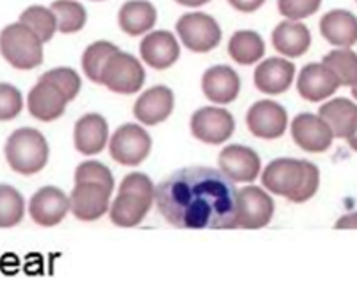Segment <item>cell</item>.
Segmentation results:
<instances>
[{
  "mask_svg": "<svg viewBox=\"0 0 357 282\" xmlns=\"http://www.w3.org/2000/svg\"><path fill=\"white\" fill-rule=\"evenodd\" d=\"M295 77V65L288 59L270 57L259 63L254 72V84L259 91L268 95H280L288 91Z\"/></svg>",
  "mask_w": 357,
  "mask_h": 282,
  "instance_id": "cell-17",
  "label": "cell"
},
{
  "mask_svg": "<svg viewBox=\"0 0 357 282\" xmlns=\"http://www.w3.org/2000/svg\"><path fill=\"white\" fill-rule=\"evenodd\" d=\"M107 134H109L107 121L100 114L89 113L75 124L73 143L75 149L84 156H95L106 149Z\"/></svg>",
  "mask_w": 357,
  "mask_h": 282,
  "instance_id": "cell-22",
  "label": "cell"
},
{
  "mask_svg": "<svg viewBox=\"0 0 357 282\" xmlns=\"http://www.w3.org/2000/svg\"><path fill=\"white\" fill-rule=\"evenodd\" d=\"M305 174L304 181H302L301 190L293 195V198L289 202H295V204H302V202H307L309 198L314 197V193L318 191V186H320V170L317 165L312 163L304 161Z\"/></svg>",
  "mask_w": 357,
  "mask_h": 282,
  "instance_id": "cell-37",
  "label": "cell"
},
{
  "mask_svg": "<svg viewBox=\"0 0 357 282\" xmlns=\"http://www.w3.org/2000/svg\"><path fill=\"white\" fill-rule=\"evenodd\" d=\"M116 50V45L109 43V41H97V43L89 45L82 54V70L89 81L102 84V70Z\"/></svg>",
  "mask_w": 357,
  "mask_h": 282,
  "instance_id": "cell-29",
  "label": "cell"
},
{
  "mask_svg": "<svg viewBox=\"0 0 357 282\" xmlns=\"http://www.w3.org/2000/svg\"><path fill=\"white\" fill-rule=\"evenodd\" d=\"M70 211V198L65 191L54 186L41 188L33 195L29 204V213L34 222L41 227H54L61 223Z\"/></svg>",
  "mask_w": 357,
  "mask_h": 282,
  "instance_id": "cell-13",
  "label": "cell"
},
{
  "mask_svg": "<svg viewBox=\"0 0 357 282\" xmlns=\"http://www.w3.org/2000/svg\"><path fill=\"white\" fill-rule=\"evenodd\" d=\"M178 6H184V8H200V6L207 4L209 0H175Z\"/></svg>",
  "mask_w": 357,
  "mask_h": 282,
  "instance_id": "cell-40",
  "label": "cell"
},
{
  "mask_svg": "<svg viewBox=\"0 0 357 282\" xmlns=\"http://www.w3.org/2000/svg\"><path fill=\"white\" fill-rule=\"evenodd\" d=\"M155 206L178 229H238V190L215 168L172 174L155 188Z\"/></svg>",
  "mask_w": 357,
  "mask_h": 282,
  "instance_id": "cell-1",
  "label": "cell"
},
{
  "mask_svg": "<svg viewBox=\"0 0 357 282\" xmlns=\"http://www.w3.org/2000/svg\"><path fill=\"white\" fill-rule=\"evenodd\" d=\"M174 93L167 86H154L134 104V117L145 125H158L174 111Z\"/></svg>",
  "mask_w": 357,
  "mask_h": 282,
  "instance_id": "cell-18",
  "label": "cell"
},
{
  "mask_svg": "<svg viewBox=\"0 0 357 282\" xmlns=\"http://www.w3.org/2000/svg\"><path fill=\"white\" fill-rule=\"evenodd\" d=\"M190 127L197 140L209 145H220L232 136L236 124L227 109L202 107L191 117Z\"/></svg>",
  "mask_w": 357,
  "mask_h": 282,
  "instance_id": "cell-9",
  "label": "cell"
},
{
  "mask_svg": "<svg viewBox=\"0 0 357 282\" xmlns=\"http://www.w3.org/2000/svg\"><path fill=\"white\" fill-rule=\"evenodd\" d=\"M25 202L13 186L0 184V227H15L24 220Z\"/></svg>",
  "mask_w": 357,
  "mask_h": 282,
  "instance_id": "cell-32",
  "label": "cell"
},
{
  "mask_svg": "<svg viewBox=\"0 0 357 282\" xmlns=\"http://www.w3.org/2000/svg\"><path fill=\"white\" fill-rule=\"evenodd\" d=\"M247 127L254 136L263 140H275L284 134L288 127V113L273 101L256 102L248 109Z\"/></svg>",
  "mask_w": 357,
  "mask_h": 282,
  "instance_id": "cell-12",
  "label": "cell"
},
{
  "mask_svg": "<svg viewBox=\"0 0 357 282\" xmlns=\"http://www.w3.org/2000/svg\"><path fill=\"white\" fill-rule=\"evenodd\" d=\"M20 22L33 29L43 43L52 40L57 31L56 15H54L52 9L45 8V6H31V8H27L20 15Z\"/></svg>",
  "mask_w": 357,
  "mask_h": 282,
  "instance_id": "cell-31",
  "label": "cell"
},
{
  "mask_svg": "<svg viewBox=\"0 0 357 282\" xmlns=\"http://www.w3.org/2000/svg\"><path fill=\"white\" fill-rule=\"evenodd\" d=\"M273 47L288 57H301L311 47V33L298 20L280 22L272 34Z\"/></svg>",
  "mask_w": 357,
  "mask_h": 282,
  "instance_id": "cell-24",
  "label": "cell"
},
{
  "mask_svg": "<svg viewBox=\"0 0 357 282\" xmlns=\"http://www.w3.org/2000/svg\"><path fill=\"white\" fill-rule=\"evenodd\" d=\"M321 0H279V13L288 20H304L320 9Z\"/></svg>",
  "mask_w": 357,
  "mask_h": 282,
  "instance_id": "cell-36",
  "label": "cell"
},
{
  "mask_svg": "<svg viewBox=\"0 0 357 282\" xmlns=\"http://www.w3.org/2000/svg\"><path fill=\"white\" fill-rule=\"evenodd\" d=\"M264 41L254 31H238L229 41V54L240 65H254L264 56Z\"/></svg>",
  "mask_w": 357,
  "mask_h": 282,
  "instance_id": "cell-27",
  "label": "cell"
},
{
  "mask_svg": "<svg viewBox=\"0 0 357 282\" xmlns=\"http://www.w3.org/2000/svg\"><path fill=\"white\" fill-rule=\"evenodd\" d=\"M50 9L57 18V31H61L63 34L79 33L88 18L84 6L75 0H56Z\"/></svg>",
  "mask_w": 357,
  "mask_h": 282,
  "instance_id": "cell-28",
  "label": "cell"
},
{
  "mask_svg": "<svg viewBox=\"0 0 357 282\" xmlns=\"http://www.w3.org/2000/svg\"><path fill=\"white\" fill-rule=\"evenodd\" d=\"M40 81H47L56 86L68 98V102L73 101L81 91V77L72 68H54L50 72L43 73L40 77Z\"/></svg>",
  "mask_w": 357,
  "mask_h": 282,
  "instance_id": "cell-33",
  "label": "cell"
},
{
  "mask_svg": "<svg viewBox=\"0 0 357 282\" xmlns=\"http://www.w3.org/2000/svg\"><path fill=\"white\" fill-rule=\"evenodd\" d=\"M158 20V11L149 0H129L118 13V25L129 36L149 33Z\"/></svg>",
  "mask_w": 357,
  "mask_h": 282,
  "instance_id": "cell-26",
  "label": "cell"
},
{
  "mask_svg": "<svg viewBox=\"0 0 357 282\" xmlns=\"http://www.w3.org/2000/svg\"><path fill=\"white\" fill-rule=\"evenodd\" d=\"M340 86L336 73L325 63H311L304 66L296 81V89L301 97L309 102H321L329 98Z\"/></svg>",
  "mask_w": 357,
  "mask_h": 282,
  "instance_id": "cell-14",
  "label": "cell"
},
{
  "mask_svg": "<svg viewBox=\"0 0 357 282\" xmlns=\"http://www.w3.org/2000/svg\"><path fill=\"white\" fill-rule=\"evenodd\" d=\"M272 197L257 186L238 191V229H263L273 216Z\"/></svg>",
  "mask_w": 357,
  "mask_h": 282,
  "instance_id": "cell-8",
  "label": "cell"
},
{
  "mask_svg": "<svg viewBox=\"0 0 357 282\" xmlns=\"http://www.w3.org/2000/svg\"><path fill=\"white\" fill-rule=\"evenodd\" d=\"M154 198L143 197L132 191H120L109 207L111 222L118 227H136L145 220Z\"/></svg>",
  "mask_w": 357,
  "mask_h": 282,
  "instance_id": "cell-23",
  "label": "cell"
},
{
  "mask_svg": "<svg viewBox=\"0 0 357 282\" xmlns=\"http://www.w3.org/2000/svg\"><path fill=\"white\" fill-rule=\"evenodd\" d=\"M24 109L22 93L15 86L0 82V121L15 120Z\"/></svg>",
  "mask_w": 357,
  "mask_h": 282,
  "instance_id": "cell-35",
  "label": "cell"
},
{
  "mask_svg": "<svg viewBox=\"0 0 357 282\" xmlns=\"http://www.w3.org/2000/svg\"><path fill=\"white\" fill-rule=\"evenodd\" d=\"M356 2H357V0H356Z\"/></svg>",
  "mask_w": 357,
  "mask_h": 282,
  "instance_id": "cell-44",
  "label": "cell"
},
{
  "mask_svg": "<svg viewBox=\"0 0 357 282\" xmlns=\"http://www.w3.org/2000/svg\"><path fill=\"white\" fill-rule=\"evenodd\" d=\"M111 191L107 186L97 182H75L70 195V211L82 222H95L111 207Z\"/></svg>",
  "mask_w": 357,
  "mask_h": 282,
  "instance_id": "cell-7",
  "label": "cell"
},
{
  "mask_svg": "<svg viewBox=\"0 0 357 282\" xmlns=\"http://www.w3.org/2000/svg\"><path fill=\"white\" fill-rule=\"evenodd\" d=\"M75 182H97L107 186L109 190L114 188L113 174L106 165L98 161H84L75 170Z\"/></svg>",
  "mask_w": 357,
  "mask_h": 282,
  "instance_id": "cell-34",
  "label": "cell"
},
{
  "mask_svg": "<svg viewBox=\"0 0 357 282\" xmlns=\"http://www.w3.org/2000/svg\"><path fill=\"white\" fill-rule=\"evenodd\" d=\"M139 54L146 65L155 70L170 68L181 56L178 41L168 31H154L146 34L139 45Z\"/></svg>",
  "mask_w": 357,
  "mask_h": 282,
  "instance_id": "cell-16",
  "label": "cell"
},
{
  "mask_svg": "<svg viewBox=\"0 0 357 282\" xmlns=\"http://www.w3.org/2000/svg\"><path fill=\"white\" fill-rule=\"evenodd\" d=\"M177 34L191 52H209L222 41V29L218 22L206 13H188L178 18Z\"/></svg>",
  "mask_w": 357,
  "mask_h": 282,
  "instance_id": "cell-4",
  "label": "cell"
},
{
  "mask_svg": "<svg viewBox=\"0 0 357 282\" xmlns=\"http://www.w3.org/2000/svg\"><path fill=\"white\" fill-rule=\"evenodd\" d=\"M6 159L17 174L34 175L49 161V143L36 129H18L8 138Z\"/></svg>",
  "mask_w": 357,
  "mask_h": 282,
  "instance_id": "cell-2",
  "label": "cell"
},
{
  "mask_svg": "<svg viewBox=\"0 0 357 282\" xmlns=\"http://www.w3.org/2000/svg\"><path fill=\"white\" fill-rule=\"evenodd\" d=\"M152 150V140L143 127L136 124H126L118 127L109 141L111 158L120 165L138 166L149 158Z\"/></svg>",
  "mask_w": 357,
  "mask_h": 282,
  "instance_id": "cell-6",
  "label": "cell"
},
{
  "mask_svg": "<svg viewBox=\"0 0 357 282\" xmlns=\"http://www.w3.org/2000/svg\"><path fill=\"white\" fill-rule=\"evenodd\" d=\"M352 95H354V98H356V101H357V84L352 86Z\"/></svg>",
  "mask_w": 357,
  "mask_h": 282,
  "instance_id": "cell-42",
  "label": "cell"
},
{
  "mask_svg": "<svg viewBox=\"0 0 357 282\" xmlns=\"http://www.w3.org/2000/svg\"><path fill=\"white\" fill-rule=\"evenodd\" d=\"M336 229H357V211L341 216L336 223Z\"/></svg>",
  "mask_w": 357,
  "mask_h": 282,
  "instance_id": "cell-39",
  "label": "cell"
},
{
  "mask_svg": "<svg viewBox=\"0 0 357 282\" xmlns=\"http://www.w3.org/2000/svg\"><path fill=\"white\" fill-rule=\"evenodd\" d=\"M240 86V77L227 65L211 66L202 77L204 95L215 104L223 105L236 101Z\"/></svg>",
  "mask_w": 357,
  "mask_h": 282,
  "instance_id": "cell-20",
  "label": "cell"
},
{
  "mask_svg": "<svg viewBox=\"0 0 357 282\" xmlns=\"http://www.w3.org/2000/svg\"><path fill=\"white\" fill-rule=\"evenodd\" d=\"M347 141H349L350 149H352V150H356V152H357V133L354 134V136H350L349 140H347Z\"/></svg>",
  "mask_w": 357,
  "mask_h": 282,
  "instance_id": "cell-41",
  "label": "cell"
},
{
  "mask_svg": "<svg viewBox=\"0 0 357 282\" xmlns=\"http://www.w3.org/2000/svg\"><path fill=\"white\" fill-rule=\"evenodd\" d=\"M291 138L296 145L305 152H325L331 149L334 140L333 129L320 114L302 113L293 120Z\"/></svg>",
  "mask_w": 357,
  "mask_h": 282,
  "instance_id": "cell-11",
  "label": "cell"
},
{
  "mask_svg": "<svg viewBox=\"0 0 357 282\" xmlns=\"http://www.w3.org/2000/svg\"><path fill=\"white\" fill-rule=\"evenodd\" d=\"M68 98L63 95L54 84L47 81H40L27 98V107L36 120L41 121H52L63 117L65 113Z\"/></svg>",
  "mask_w": 357,
  "mask_h": 282,
  "instance_id": "cell-19",
  "label": "cell"
},
{
  "mask_svg": "<svg viewBox=\"0 0 357 282\" xmlns=\"http://www.w3.org/2000/svg\"><path fill=\"white\" fill-rule=\"evenodd\" d=\"M320 117L329 124L334 138L349 140L357 133V105L349 98H334L324 104Z\"/></svg>",
  "mask_w": 357,
  "mask_h": 282,
  "instance_id": "cell-25",
  "label": "cell"
},
{
  "mask_svg": "<svg viewBox=\"0 0 357 282\" xmlns=\"http://www.w3.org/2000/svg\"><path fill=\"white\" fill-rule=\"evenodd\" d=\"M324 63L336 73L341 86L357 84V54L350 49H336L324 57Z\"/></svg>",
  "mask_w": 357,
  "mask_h": 282,
  "instance_id": "cell-30",
  "label": "cell"
},
{
  "mask_svg": "<svg viewBox=\"0 0 357 282\" xmlns=\"http://www.w3.org/2000/svg\"><path fill=\"white\" fill-rule=\"evenodd\" d=\"M97 2H100V0H97Z\"/></svg>",
  "mask_w": 357,
  "mask_h": 282,
  "instance_id": "cell-43",
  "label": "cell"
},
{
  "mask_svg": "<svg viewBox=\"0 0 357 282\" xmlns=\"http://www.w3.org/2000/svg\"><path fill=\"white\" fill-rule=\"evenodd\" d=\"M304 174L305 166L301 159H275L264 168L261 181L268 191L291 200L293 195L301 190Z\"/></svg>",
  "mask_w": 357,
  "mask_h": 282,
  "instance_id": "cell-10",
  "label": "cell"
},
{
  "mask_svg": "<svg viewBox=\"0 0 357 282\" xmlns=\"http://www.w3.org/2000/svg\"><path fill=\"white\" fill-rule=\"evenodd\" d=\"M143 82H145V70L142 63L127 52L116 50L102 70V84L114 93L130 95L139 91Z\"/></svg>",
  "mask_w": 357,
  "mask_h": 282,
  "instance_id": "cell-5",
  "label": "cell"
},
{
  "mask_svg": "<svg viewBox=\"0 0 357 282\" xmlns=\"http://www.w3.org/2000/svg\"><path fill=\"white\" fill-rule=\"evenodd\" d=\"M0 54L18 70H33L43 63V41L29 25L17 22L2 29Z\"/></svg>",
  "mask_w": 357,
  "mask_h": 282,
  "instance_id": "cell-3",
  "label": "cell"
},
{
  "mask_svg": "<svg viewBox=\"0 0 357 282\" xmlns=\"http://www.w3.org/2000/svg\"><path fill=\"white\" fill-rule=\"evenodd\" d=\"M320 33L334 47L350 49L357 43V17L347 9H333L321 17Z\"/></svg>",
  "mask_w": 357,
  "mask_h": 282,
  "instance_id": "cell-21",
  "label": "cell"
},
{
  "mask_svg": "<svg viewBox=\"0 0 357 282\" xmlns=\"http://www.w3.org/2000/svg\"><path fill=\"white\" fill-rule=\"evenodd\" d=\"M266 0H229V4L241 13H254L264 4Z\"/></svg>",
  "mask_w": 357,
  "mask_h": 282,
  "instance_id": "cell-38",
  "label": "cell"
},
{
  "mask_svg": "<svg viewBox=\"0 0 357 282\" xmlns=\"http://www.w3.org/2000/svg\"><path fill=\"white\" fill-rule=\"evenodd\" d=\"M218 165L232 182H252L261 172V159L256 152L243 145H231L218 156Z\"/></svg>",
  "mask_w": 357,
  "mask_h": 282,
  "instance_id": "cell-15",
  "label": "cell"
}]
</instances>
